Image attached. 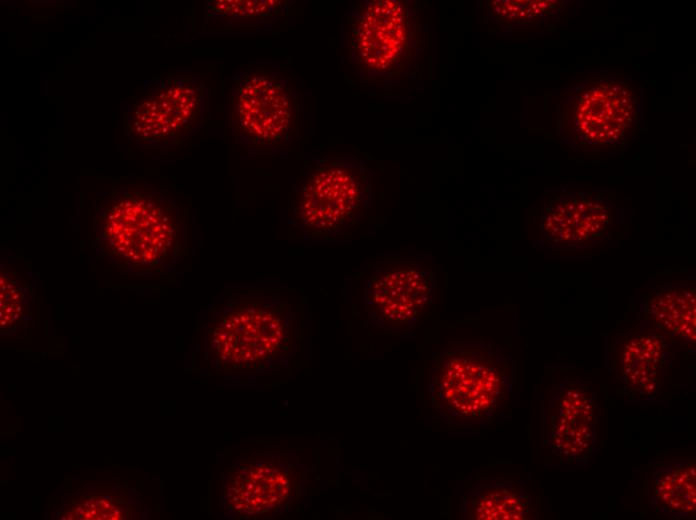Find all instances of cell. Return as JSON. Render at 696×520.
Listing matches in <instances>:
<instances>
[{"mask_svg": "<svg viewBox=\"0 0 696 520\" xmlns=\"http://www.w3.org/2000/svg\"><path fill=\"white\" fill-rule=\"evenodd\" d=\"M93 247L119 273L153 278L173 272L189 251L188 211L166 189L112 188L95 205Z\"/></svg>", "mask_w": 696, "mask_h": 520, "instance_id": "1", "label": "cell"}, {"mask_svg": "<svg viewBox=\"0 0 696 520\" xmlns=\"http://www.w3.org/2000/svg\"><path fill=\"white\" fill-rule=\"evenodd\" d=\"M297 335L287 300L263 291L234 292L212 308L204 325V350L219 371H259L290 358Z\"/></svg>", "mask_w": 696, "mask_h": 520, "instance_id": "2", "label": "cell"}, {"mask_svg": "<svg viewBox=\"0 0 696 520\" xmlns=\"http://www.w3.org/2000/svg\"><path fill=\"white\" fill-rule=\"evenodd\" d=\"M372 179L368 164L356 157L309 158L290 188L288 224L310 241L350 235L371 207Z\"/></svg>", "mask_w": 696, "mask_h": 520, "instance_id": "3", "label": "cell"}, {"mask_svg": "<svg viewBox=\"0 0 696 520\" xmlns=\"http://www.w3.org/2000/svg\"><path fill=\"white\" fill-rule=\"evenodd\" d=\"M512 380L511 364L493 342H453L434 358L432 404L450 422L493 420L509 402Z\"/></svg>", "mask_w": 696, "mask_h": 520, "instance_id": "4", "label": "cell"}, {"mask_svg": "<svg viewBox=\"0 0 696 520\" xmlns=\"http://www.w3.org/2000/svg\"><path fill=\"white\" fill-rule=\"evenodd\" d=\"M302 109L300 83L287 68H241L230 80L226 123L249 149L290 147L300 136Z\"/></svg>", "mask_w": 696, "mask_h": 520, "instance_id": "5", "label": "cell"}, {"mask_svg": "<svg viewBox=\"0 0 696 520\" xmlns=\"http://www.w3.org/2000/svg\"><path fill=\"white\" fill-rule=\"evenodd\" d=\"M209 88L199 76L168 75L155 79L126 116V134L149 149L182 144L209 120Z\"/></svg>", "mask_w": 696, "mask_h": 520, "instance_id": "6", "label": "cell"}, {"mask_svg": "<svg viewBox=\"0 0 696 520\" xmlns=\"http://www.w3.org/2000/svg\"><path fill=\"white\" fill-rule=\"evenodd\" d=\"M435 265L425 255L394 254L377 259L363 284V301L371 321L387 332L413 328L433 302Z\"/></svg>", "mask_w": 696, "mask_h": 520, "instance_id": "7", "label": "cell"}, {"mask_svg": "<svg viewBox=\"0 0 696 520\" xmlns=\"http://www.w3.org/2000/svg\"><path fill=\"white\" fill-rule=\"evenodd\" d=\"M414 37L413 20L403 1H364L350 14L349 61L363 76H392L411 59Z\"/></svg>", "mask_w": 696, "mask_h": 520, "instance_id": "8", "label": "cell"}, {"mask_svg": "<svg viewBox=\"0 0 696 520\" xmlns=\"http://www.w3.org/2000/svg\"><path fill=\"white\" fill-rule=\"evenodd\" d=\"M296 468L280 456L244 455L225 476L223 501L238 516L272 514L285 507L298 492Z\"/></svg>", "mask_w": 696, "mask_h": 520, "instance_id": "9", "label": "cell"}, {"mask_svg": "<svg viewBox=\"0 0 696 520\" xmlns=\"http://www.w3.org/2000/svg\"><path fill=\"white\" fill-rule=\"evenodd\" d=\"M596 423V394L586 383L565 379L551 387L544 415V438L560 459H586L595 444Z\"/></svg>", "mask_w": 696, "mask_h": 520, "instance_id": "10", "label": "cell"}, {"mask_svg": "<svg viewBox=\"0 0 696 520\" xmlns=\"http://www.w3.org/2000/svg\"><path fill=\"white\" fill-rule=\"evenodd\" d=\"M609 226L610 206L605 198L582 192L561 194L544 210L543 246L556 252L583 250L601 240Z\"/></svg>", "mask_w": 696, "mask_h": 520, "instance_id": "11", "label": "cell"}, {"mask_svg": "<svg viewBox=\"0 0 696 520\" xmlns=\"http://www.w3.org/2000/svg\"><path fill=\"white\" fill-rule=\"evenodd\" d=\"M674 348L653 329L623 336L614 348L612 367L624 393L642 400L657 397L672 364Z\"/></svg>", "mask_w": 696, "mask_h": 520, "instance_id": "12", "label": "cell"}, {"mask_svg": "<svg viewBox=\"0 0 696 520\" xmlns=\"http://www.w3.org/2000/svg\"><path fill=\"white\" fill-rule=\"evenodd\" d=\"M141 495L123 484H83L63 493L52 506V518L61 520L144 519Z\"/></svg>", "mask_w": 696, "mask_h": 520, "instance_id": "13", "label": "cell"}, {"mask_svg": "<svg viewBox=\"0 0 696 520\" xmlns=\"http://www.w3.org/2000/svg\"><path fill=\"white\" fill-rule=\"evenodd\" d=\"M641 318L676 347L696 341V289L694 284H663L643 296Z\"/></svg>", "mask_w": 696, "mask_h": 520, "instance_id": "14", "label": "cell"}, {"mask_svg": "<svg viewBox=\"0 0 696 520\" xmlns=\"http://www.w3.org/2000/svg\"><path fill=\"white\" fill-rule=\"evenodd\" d=\"M646 501L656 513L684 519L696 511V465L692 460L656 461L647 473Z\"/></svg>", "mask_w": 696, "mask_h": 520, "instance_id": "15", "label": "cell"}, {"mask_svg": "<svg viewBox=\"0 0 696 520\" xmlns=\"http://www.w3.org/2000/svg\"><path fill=\"white\" fill-rule=\"evenodd\" d=\"M465 517L477 520H527L537 516L538 500L519 484H479L464 500Z\"/></svg>", "mask_w": 696, "mask_h": 520, "instance_id": "16", "label": "cell"}, {"mask_svg": "<svg viewBox=\"0 0 696 520\" xmlns=\"http://www.w3.org/2000/svg\"><path fill=\"white\" fill-rule=\"evenodd\" d=\"M27 271L14 261H1L0 331L16 337L33 323L34 284Z\"/></svg>", "mask_w": 696, "mask_h": 520, "instance_id": "17", "label": "cell"}, {"mask_svg": "<svg viewBox=\"0 0 696 520\" xmlns=\"http://www.w3.org/2000/svg\"><path fill=\"white\" fill-rule=\"evenodd\" d=\"M293 1L213 0L207 1V16L225 27L267 28L276 23Z\"/></svg>", "mask_w": 696, "mask_h": 520, "instance_id": "18", "label": "cell"}]
</instances>
